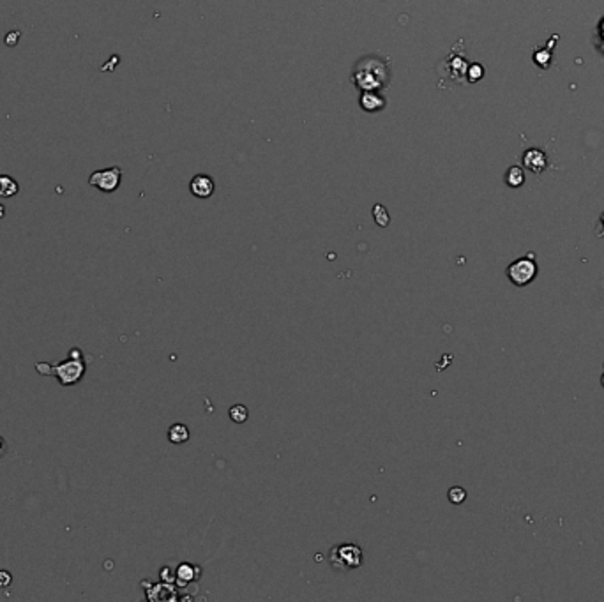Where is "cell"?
I'll list each match as a JSON object with an SVG mask.
<instances>
[{"label": "cell", "instance_id": "cell-13", "mask_svg": "<svg viewBox=\"0 0 604 602\" xmlns=\"http://www.w3.org/2000/svg\"><path fill=\"white\" fill-rule=\"evenodd\" d=\"M228 415H230V418H231V421H234V423L242 424V423H246V421H248L249 412H248V408H246V406L235 405V406H231L230 412H228Z\"/></svg>", "mask_w": 604, "mask_h": 602}, {"label": "cell", "instance_id": "cell-7", "mask_svg": "<svg viewBox=\"0 0 604 602\" xmlns=\"http://www.w3.org/2000/svg\"><path fill=\"white\" fill-rule=\"evenodd\" d=\"M189 189H191V192H193L197 198H209L212 197L216 186H214V180L210 179L209 175H197L193 177V180H191Z\"/></svg>", "mask_w": 604, "mask_h": 602}, {"label": "cell", "instance_id": "cell-21", "mask_svg": "<svg viewBox=\"0 0 604 602\" xmlns=\"http://www.w3.org/2000/svg\"><path fill=\"white\" fill-rule=\"evenodd\" d=\"M5 451H8V444H5V440L0 436V457L4 456Z\"/></svg>", "mask_w": 604, "mask_h": 602}, {"label": "cell", "instance_id": "cell-1", "mask_svg": "<svg viewBox=\"0 0 604 602\" xmlns=\"http://www.w3.org/2000/svg\"><path fill=\"white\" fill-rule=\"evenodd\" d=\"M390 81V62L389 60L369 55L362 57L355 64L352 71V84L359 90H382Z\"/></svg>", "mask_w": 604, "mask_h": 602}, {"label": "cell", "instance_id": "cell-8", "mask_svg": "<svg viewBox=\"0 0 604 602\" xmlns=\"http://www.w3.org/2000/svg\"><path fill=\"white\" fill-rule=\"evenodd\" d=\"M359 105L364 112H380V110L386 108V99L375 90H362L361 97H359Z\"/></svg>", "mask_w": 604, "mask_h": 602}, {"label": "cell", "instance_id": "cell-20", "mask_svg": "<svg viewBox=\"0 0 604 602\" xmlns=\"http://www.w3.org/2000/svg\"><path fill=\"white\" fill-rule=\"evenodd\" d=\"M597 235H599V237H604V212L601 214V218H599V225H597Z\"/></svg>", "mask_w": 604, "mask_h": 602}, {"label": "cell", "instance_id": "cell-22", "mask_svg": "<svg viewBox=\"0 0 604 602\" xmlns=\"http://www.w3.org/2000/svg\"><path fill=\"white\" fill-rule=\"evenodd\" d=\"M4 216H5V207L2 205V203H0V219L4 218Z\"/></svg>", "mask_w": 604, "mask_h": 602}, {"label": "cell", "instance_id": "cell-3", "mask_svg": "<svg viewBox=\"0 0 604 602\" xmlns=\"http://www.w3.org/2000/svg\"><path fill=\"white\" fill-rule=\"evenodd\" d=\"M362 560H364V555L357 544H338L329 553V564L338 570L359 569Z\"/></svg>", "mask_w": 604, "mask_h": 602}, {"label": "cell", "instance_id": "cell-4", "mask_svg": "<svg viewBox=\"0 0 604 602\" xmlns=\"http://www.w3.org/2000/svg\"><path fill=\"white\" fill-rule=\"evenodd\" d=\"M537 276V264L533 260V255L530 253L529 256L514 260L507 267V277L512 285L527 286L530 285Z\"/></svg>", "mask_w": 604, "mask_h": 602}, {"label": "cell", "instance_id": "cell-16", "mask_svg": "<svg viewBox=\"0 0 604 602\" xmlns=\"http://www.w3.org/2000/svg\"><path fill=\"white\" fill-rule=\"evenodd\" d=\"M484 76V67L481 64H472V66L466 69V79H468L470 84H475L479 79Z\"/></svg>", "mask_w": 604, "mask_h": 602}, {"label": "cell", "instance_id": "cell-14", "mask_svg": "<svg viewBox=\"0 0 604 602\" xmlns=\"http://www.w3.org/2000/svg\"><path fill=\"white\" fill-rule=\"evenodd\" d=\"M447 498H449L451 503H454V505H460V503L465 502L466 491L463 490V488H460V486H454V488H451L449 490V493H447Z\"/></svg>", "mask_w": 604, "mask_h": 602}, {"label": "cell", "instance_id": "cell-18", "mask_svg": "<svg viewBox=\"0 0 604 602\" xmlns=\"http://www.w3.org/2000/svg\"><path fill=\"white\" fill-rule=\"evenodd\" d=\"M13 583V576L8 570H0V588H8Z\"/></svg>", "mask_w": 604, "mask_h": 602}, {"label": "cell", "instance_id": "cell-15", "mask_svg": "<svg viewBox=\"0 0 604 602\" xmlns=\"http://www.w3.org/2000/svg\"><path fill=\"white\" fill-rule=\"evenodd\" d=\"M373 218H375V221H377L378 226H387L390 221L389 212H387V209L383 205L373 207Z\"/></svg>", "mask_w": 604, "mask_h": 602}, {"label": "cell", "instance_id": "cell-19", "mask_svg": "<svg viewBox=\"0 0 604 602\" xmlns=\"http://www.w3.org/2000/svg\"><path fill=\"white\" fill-rule=\"evenodd\" d=\"M18 39H20V32H18V30H14V32H11L5 36V45H8V47H16Z\"/></svg>", "mask_w": 604, "mask_h": 602}, {"label": "cell", "instance_id": "cell-9", "mask_svg": "<svg viewBox=\"0 0 604 602\" xmlns=\"http://www.w3.org/2000/svg\"><path fill=\"white\" fill-rule=\"evenodd\" d=\"M168 440H170L172 444H186L189 440V427L181 423L173 424V426H170V429H168Z\"/></svg>", "mask_w": 604, "mask_h": 602}, {"label": "cell", "instance_id": "cell-6", "mask_svg": "<svg viewBox=\"0 0 604 602\" xmlns=\"http://www.w3.org/2000/svg\"><path fill=\"white\" fill-rule=\"evenodd\" d=\"M521 159H523V166L532 173H537V175H541L546 168H548V158H546V152L541 151V149H529V151H525Z\"/></svg>", "mask_w": 604, "mask_h": 602}, {"label": "cell", "instance_id": "cell-10", "mask_svg": "<svg viewBox=\"0 0 604 602\" xmlns=\"http://www.w3.org/2000/svg\"><path fill=\"white\" fill-rule=\"evenodd\" d=\"M18 191H20V186H18V182L13 177L0 175V197L11 198L18 195Z\"/></svg>", "mask_w": 604, "mask_h": 602}, {"label": "cell", "instance_id": "cell-12", "mask_svg": "<svg viewBox=\"0 0 604 602\" xmlns=\"http://www.w3.org/2000/svg\"><path fill=\"white\" fill-rule=\"evenodd\" d=\"M194 570H198L197 567H193V565H188V564H182L181 567H179V569H177V579H179V581L181 583H189V581H193V579H197L198 576H200V574H194Z\"/></svg>", "mask_w": 604, "mask_h": 602}, {"label": "cell", "instance_id": "cell-17", "mask_svg": "<svg viewBox=\"0 0 604 602\" xmlns=\"http://www.w3.org/2000/svg\"><path fill=\"white\" fill-rule=\"evenodd\" d=\"M596 47H597V50L604 55V18L599 21V25H597Z\"/></svg>", "mask_w": 604, "mask_h": 602}, {"label": "cell", "instance_id": "cell-23", "mask_svg": "<svg viewBox=\"0 0 604 602\" xmlns=\"http://www.w3.org/2000/svg\"><path fill=\"white\" fill-rule=\"evenodd\" d=\"M601 384H603V387H604V375H603V378H601Z\"/></svg>", "mask_w": 604, "mask_h": 602}, {"label": "cell", "instance_id": "cell-2", "mask_svg": "<svg viewBox=\"0 0 604 602\" xmlns=\"http://www.w3.org/2000/svg\"><path fill=\"white\" fill-rule=\"evenodd\" d=\"M85 360L84 359H73L67 357V360L50 364V362H36V371L42 377H53L59 380L62 387H71L76 385L84 378L85 375Z\"/></svg>", "mask_w": 604, "mask_h": 602}, {"label": "cell", "instance_id": "cell-11", "mask_svg": "<svg viewBox=\"0 0 604 602\" xmlns=\"http://www.w3.org/2000/svg\"><path fill=\"white\" fill-rule=\"evenodd\" d=\"M505 182L509 188H520L525 182V172L521 166H511L505 173Z\"/></svg>", "mask_w": 604, "mask_h": 602}, {"label": "cell", "instance_id": "cell-5", "mask_svg": "<svg viewBox=\"0 0 604 602\" xmlns=\"http://www.w3.org/2000/svg\"><path fill=\"white\" fill-rule=\"evenodd\" d=\"M122 180V170L118 166L106 168V170H97L88 177V184L92 188L99 189L103 192L117 191Z\"/></svg>", "mask_w": 604, "mask_h": 602}]
</instances>
